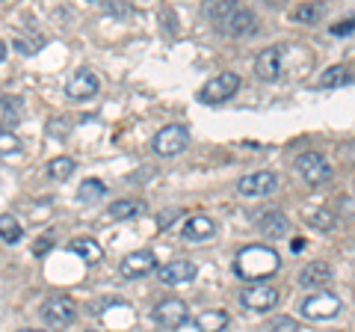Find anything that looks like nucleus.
<instances>
[{"instance_id":"nucleus-1","label":"nucleus","mask_w":355,"mask_h":332,"mask_svg":"<svg viewBox=\"0 0 355 332\" xmlns=\"http://www.w3.org/2000/svg\"><path fill=\"white\" fill-rule=\"evenodd\" d=\"M282 267V256L272 247H261V243H252V247L237 252L234 270L240 279L246 282H263Z\"/></svg>"},{"instance_id":"nucleus-2","label":"nucleus","mask_w":355,"mask_h":332,"mask_svg":"<svg viewBox=\"0 0 355 332\" xmlns=\"http://www.w3.org/2000/svg\"><path fill=\"white\" fill-rule=\"evenodd\" d=\"M340 306H343L340 297L323 288V291H314L311 297H305V300L299 303V315H302L305 320H331V317H338Z\"/></svg>"},{"instance_id":"nucleus-3","label":"nucleus","mask_w":355,"mask_h":332,"mask_svg":"<svg viewBox=\"0 0 355 332\" xmlns=\"http://www.w3.org/2000/svg\"><path fill=\"white\" fill-rule=\"evenodd\" d=\"M42 320L48 324L51 329H65L69 324H74L77 317V303L71 300L69 294H57V297H48L39 308Z\"/></svg>"},{"instance_id":"nucleus-4","label":"nucleus","mask_w":355,"mask_h":332,"mask_svg":"<svg viewBox=\"0 0 355 332\" xmlns=\"http://www.w3.org/2000/svg\"><path fill=\"white\" fill-rule=\"evenodd\" d=\"M237 90H240V77L234 72H222V74H214L202 86V92H198V101H205V104H222V101H228V98H234Z\"/></svg>"},{"instance_id":"nucleus-5","label":"nucleus","mask_w":355,"mask_h":332,"mask_svg":"<svg viewBox=\"0 0 355 332\" xmlns=\"http://www.w3.org/2000/svg\"><path fill=\"white\" fill-rule=\"evenodd\" d=\"M187 146H190V131L184 125H166L160 128L151 140V149L160 154V158H172V154H181Z\"/></svg>"},{"instance_id":"nucleus-6","label":"nucleus","mask_w":355,"mask_h":332,"mask_svg":"<svg viewBox=\"0 0 355 332\" xmlns=\"http://www.w3.org/2000/svg\"><path fill=\"white\" fill-rule=\"evenodd\" d=\"M296 172L302 175V181H308L311 187H320L331 179V163L320 151H305L296 158Z\"/></svg>"},{"instance_id":"nucleus-7","label":"nucleus","mask_w":355,"mask_h":332,"mask_svg":"<svg viewBox=\"0 0 355 332\" xmlns=\"http://www.w3.org/2000/svg\"><path fill=\"white\" fill-rule=\"evenodd\" d=\"M240 303L249 308V312H272L275 306H279V288L272 285H249L240 291Z\"/></svg>"},{"instance_id":"nucleus-8","label":"nucleus","mask_w":355,"mask_h":332,"mask_svg":"<svg viewBox=\"0 0 355 332\" xmlns=\"http://www.w3.org/2000/svg\"><path fill=\"white\" fill-rule=\"evenodd\" d=\"M187 317H190V308H187L184 300H178V297H169V300H160L154 306L151 312V320L157 326H166V329H178L187 324Z\"/></svg>"},{"instance_id":"nucleus-9","label":"nucleus","mask_w":355,"mask_h":332,"mask_svg":"<svg viewBox=\"0 0 355 332\" xmlns=\"http://www.w3.org/2000/svg\"><path fill=\"white\" fill-rule=\"evenodd\" d=\"M279 184V175L270 172V169H261V172H249L237 181V193L246 196V199H263L275 190Z\"/></svg>"},{"instance_id":"nucleus-10","label":"nucleus","mask_w":355,"mask_h":332,"mask_svg":"<svg viewBox=\"0 0 355 332\" xmlns=\"http://www.w3.org/2000/svg\"><path fill=\"white\" fill-rule=\"evenodd\" d=\"M225 36H234V39H243V36H254L258 33V15L252 13L246 6H237L222 24H216Z\"/></svg>"},{"instance_id":"nucleus-11","label":"nucleus","mask_w":355,"mask_h":332,"mask_svg":"<svg viewBox=\"0 0 355 332\" xmlns=\"http://www.w3.org/2000/svg\"><path fill=\"white\" fill-rule=\"evenodd\" d=\"M284 45H270L258 53L254 60V72H258L261 81H279L284 74Z\"/></svg>"},{"instance_id":"nucleus-12","label":"nucleus","mask_w":355,"mask_h":332,"mask_svg":"<svg viewBox=\"0 0 355 332\" xmlns=\"http://www.w3.org/2000/svg\"><path fill=\"white\" fill-rule=\"evenodd\" d=\"M119 270L125 279H142V276L157 270V258H154L151 249H137V252H130V256H125Z\"/></svg>"},{"instance_id":"nucleus-13","label":"nucleus","mask_w":355,"mask_h":332,"mask_svg":"<svg viewBox=\"0 0 355 332\" xmlns=\"http://www.w3.org/2000/svg\"><path fill=\"white\" fill-rule=\"evenodd\" d=\"M98 77L95 72H89V69H77L71 77H69V83H65V95L71 98V101H86V98H92L98 92Z\"/></svg>"},{"instance_id":"nucleus-14","label":"nucleus","mask_w":355,"mask_h":332,"mask_svg":"<svg viewBox=\"0 0 355 332\" xmlns=\"http://www.w3.org/2000/svg\"><path fill=\"white\" fill-rule=\"evenodd\" d=\"M196 273H198V267L190 258H178V261H169V264H160V267H157V279L163 285H181V282L196 279Z\"/></svg>"},{"instance_id":"nucleus-15","label":"nucleus","mask_w":355,"mask_h":332,"mask_svg":"<svg viewBox=\"0 0 355 332\" xmlns=\"http://www.w3.org/2000/svg\"><path fill=\"white\" fill-rule=\"evenodd\" d=\"M329 282H331V267L326 261H311L299 270V285L302 288H320L323 291Z\"/></svg>"},{"instance_id":"nucleus-16","label":"nucleus","mask_w":355,"mask_h":332,"mask_svg":"<svg viewBox=\"0 0 355 332\" xmlns=\"http://www.w3.org/2000/svg\"><path fill=\"white\" fill-rule=\"evenodd\" d=\"M181 235H184V240H207V238L216 235V223L207 214H196L184 223Z\"/></svg>"},{"instance_id":"nucleus-17","label":"nucleus","mask_w":355,"mask_h":332,"mask_svg":"<svg viewBox=\"0 0 355 332\" xmlns=\"http://www.w3.org/2000/svg\"><path fill=\"white\" fill-rule=\"evenodd\" d=\"M287 229H291V219L284 217V211H266L258 217V231L263 238H282L287 235Z\"/></svg>"},{"instance_id":"nucleus-18","label":"nucleus","mask_w":355,"mask_h":332,"mask_svg":"<svg viewBox=\"0 0 355 332\" xmlns=\"http://www.w3.org/2000/svg\"><path fill=\"white\" fill-rule=\"evenodd\" d=\"M69 249L74 252L77 258H83V264H98L104 258V249H101V243L98 240H92V238H74V240H69Z\"/></svg>"},{"instance_id":"nucleus-19","label":"nucleus","mask_w":355,"mask_h":332,"mask_svg":"<svg viewBox=\"0 0 355 332\" xmlns=\"http://www.w3.org/2000/svg\"><path fill=\"white\" fill-rule=\"evenodd\" d=\"M21 113H24L21 98H15V95H3V98H0V131H12L21 122Z\"/></svg>"},{"instance_id":"nucleus-20","label":"nucleus","mask_w":355,"mask_h":332,"mask_svg":"<svg viewBox=\"0 0 355 332\" xmlns=\"http://www.w3.org/2000/svg\"><path fill=\"white\" fill-rule=\"evenodd\" d=\"M142 211H146V205H142L139 199H116V202L107 208V217L121 223V219H137Z\"/></svg>"},{"instance_id":"nucleus-21","label":"nucleus","mask_w":355,"mask_h":332,"mask_svg":"<svg viewBox=\"0 0 355 332\" xmlns=\"http://www.w3.org/2000/svg\"><path fill=\"white\" fill-rule=\"evenodd\" d=\"M231 324V317L225 308H207V312H202L196 317V329L198 332H222Z\"/></svg>"},{"instance_id":"nucleus-22","label":"nucleus","mask_w":355,"mask_h":332,"mask_svg":"<svg viewBox=\"0 0 355 332\" xmlns=\"http://www.w3.org/2000/svg\"><path fill=\"white\" fill-rule=\"evenodd\" d=\"M352 81V72L347 65H329V69L320 74V90H338V86L349 83Z\"/></svg>"},{"instance_id":"nucleus-23","label":"nucleus","mask_w":355,"mask_h":332,"mask_svg":"<svg viewBox=\"0 0 355 332\" xmlns=\"http://www.w3.org/2000/svg\"><path fill=\"white\" fill-rule=\"evenodd\" d=\"M74 169H77V163H74L71 158H65V154H62V158H53V160L48 163V175H51L53 181H65V179H71Z\"/></svg>"},{"instance_id":"nucleus-24","label":"nucleus","mask_w":355,"mask_h":332,"mask_svg":"<svg viewBox=\"0 0 355 332\" xmlns=\"http://www.w3.org/2000/svg\"><path fill=\"white\" fill-rule=\"evenodd\" d=\"M323 13H326L323 3H302L293 9V21H299V24H317Z\"/></svg>"},{"instance_id":"nucleus-25","label":"nucleus","mask_w":355,"mask_h":332,"mask_svg":"<svg viewBox=\"0 0 355 332\" xmlns=\"http://www.w3.org/2000/svg\"><path fill=\"white\" fill-rule=\"evenodd\" d=\"M21 238H24V229H21L18 219H15V217H9V214L0 217V240H6V243H18Z\"/></svg>"},{"instance_id":"nucleus-26","label":"nucleus","mask_w":355,"mask_h":332,"mask_svg":"<svg viewBox=\"0 0 355 332\" xmlns=\"http://www.w3.org/2000/svg\"><path fill=\"white\" fill-rule=\"evenodd\" d=\"M107 193V187L104 181H98V179H86L80 184V190H77V202H98Z\"/></svg>"},{"instance_id":"nucleus-27","label":"nucleus","mask_w":355,"mask_h":332,"mask_svg":"<svg viewBox=\"0 0 355 332\" xmlns=\"http://www.w3.org/2000/svg\"><path fill=\"white\" fill-rule=\"evenodd\" d=\"M237 9V3H231V0H225V3H222V0H216V3H207L205 6V15L210 18V21H216V24H222V21H225L231 13H234Z\"/></svg>"},{"instance_id":"nucleus-28","label":"nucleus","mask_w":355,"mask_h":332,"mask_svg":"<svg viewBox=\"0 0 355 332\" xmlns=\"http://www.w3.org/2000/svg\"><path fill=\"white\" fill-rule=\"evenodd\" d=\"M335 223H338V217L331 214V211H326V208H320V211H314V214L308 217V226H311V229H317V231L335 229Z\"/></svg>"},{"instance_id":"nucleus-29","label":"nucleus","mask_w":355,"mask_h":332,"mask_svg":"<svg viewBox=\"0 0 355 332\" xmlns=\"http://www.w3.org/2000/svg\"><path fill=\"white\" fill-rule=\"evenodd\" d=\"M299 329H302V326H299L293 317H284V315L272 317L270 324H266V332H299Z\"/></svg>"},{"instance_id":"nucleus-30","label":"nucleus","mask_w":355,"mask_h":332,"mask_svg":"<svg viewBox=\"0 0 355 332\" xmlns=\"http://www.w3.org/2000/svg\"><path fill=\"white\" fill-rule=\"evenodd\" d=\"M21 151V140L12 131H0V154H15Z\"/></svg>"},{"instance_id":"nucleus-31","label":"nucleus","mask_w":355,"mask_h":332,"mask_svg":"<svg viewBox=\"0 0 355 332\" xmlns=\"http://www.w3.org/2000/svg\"><path fill=\"white\" fill-rule=\"evenodd\" d=\"M349 33H355V18H343L331 27V36H349Z\"/></svg>"},{"instance_id":"nucleus-32","label":"nucleus","mask_w":355,"mask_h":332,"mask_svg":"<svg viewBox=\"0 0 355 332\" xmlns=\"http://www.w3.org/2000/svg\"><path fill=\"white\" fill-rule=\"evenodd\" d=\"M51 247H53V240H51V238H42L36 247H33V252H36V256H48Z\"/></svg>"},{"instance_id":"nucleus-33","label":"nucleus","mask_w":355,"mask_h":332,"mask_svg":"<svg viewBox=\"0 0 355 332\" xmlns=\"http://www.w3.org/2000/svg\"><path fill=\"white\" fill-rule=\"evenodd\" d=\"M175 217H181V214H178V211H163V214H160V219H157V226H160V229L172 226V223H175Z\"/></svg>"},{"instance_id":"nucleus-34","label":"nucleus","mask_w":355,"mask_h":332,"mask_svg":"<svg viewBox=\"0 0 355 332\" xmlns=\"http://www.w3.org/2000/svg\"><path fill=\"white\" fill-rule=\"evenodd\" d=\"M340 158L355 166V142H349V146H343V149H340Z\"/></svg>"},{"instance_id":"nucleus-35","label":"nucleus","mask_w":355,"mask_h":332,"mask_svg":"<svg viewBox=\"0 0 355 332\" xmlns=\"http://www.w3.org/2000/svg\"><path fill=\"white\" fill-rule=\"evenodd\" d=\"M107 9H110V13H130V6L128 3H121V0H116V3H107Z\"/></svg>"},{"instance_id":"nucleus-36","label":"nucleus","mask_w":355,"mask_h":332,"mask_svg":"<svg viewBox=\"0 0 355 332\" xmlns=\"http://www.w3.org/2000/svg\"><path fill=\"white\" fill-rule=\"evenodd\" d=\"M302 247H305V243L299 240V238H296V240H291V249H293V252H302Z\"/></svg>"},{"instance_id":"nucleus-37","label":"nucleus","mask_w":355,"mask_h":332,"mask_svg":"<svg viewBox=\"0 0 355 332\" xmlns=\"http://www.w3.org/2000/svg\"><path fill=\"white\" fill-rule=\"evenodd\" d=\"M0 60H6V42L0 39Z\"/></svg>"},{"instance_id":"nucleus-38","label":"nucleus","mask_w":355,"mask_h":332,"mask_svg":"<svg viewBox=\"0 0 355 332\" xmlns=\"http://www.w3.org/2000/svg\"><path fill=\"white\" fill-rule=\"evenodd\" d=\"M15 332H42V329H15Z\"/></svg>"},{"instance_id":"nucleus-39","label":"nucleus","mask_w":355,"mask_h":332,"mask_svg":"<svg viewBox=\"0 0 355 332\" xmlns=\"http://www.w3.org/2000/svg\"><path fill=\"white\" fill-rule=\"evenodd\" d=\"M89 332H98V329H89Z\"/></svg>"}]
</instances>
